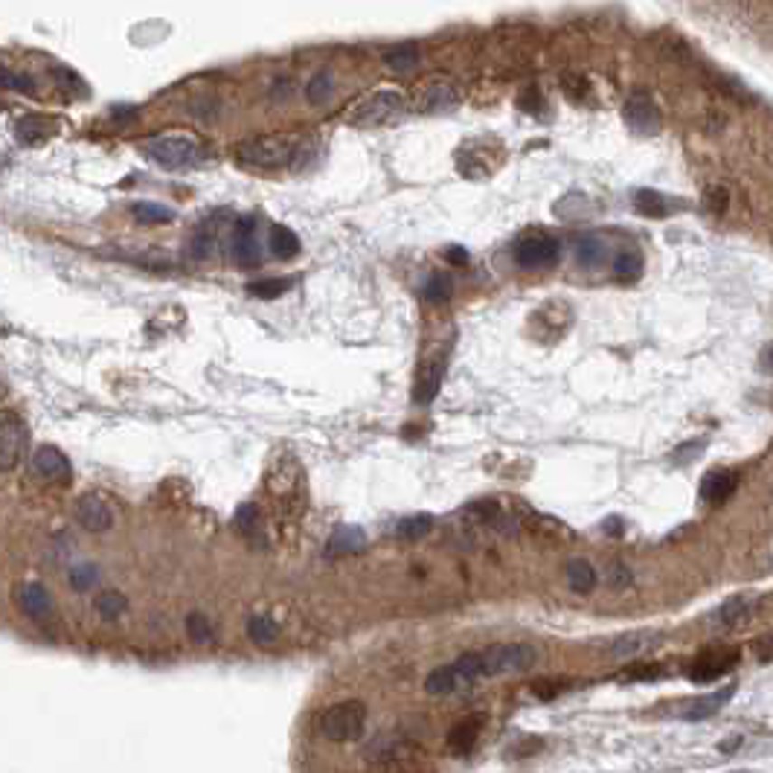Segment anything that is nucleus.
Here are the masks:
<instances>
[{
  "instance_id": "obj_1",
  "label": "nucleus",
  "mask_w": 773,
  "mask_h": 773,
  "mask_svg": "<svg viewBox=\"0 0 773 773\" xmlns=\"http://www.w3.org/2000/svg\"><path fill=\"white\" fill-rule=\"evenodd\" d=\"M236 157L247 169H259V172L300 169L302 160L314 157V143H309L300 134H262L239 143Z\"/></svg>"
},
{
  "instance_id": "obj_2",
  "label": "nucleus",
  "mask_w": 773,
  "mask_h": 773,
  "mask_svg": "<svg viewBox=\"0 0 773 773\" xmlns=\"http://www.w3.org/2000/svg\"><path fill=\"white\" fill-rule=\"evenodd\" d=\"M143 155L160 166L166 172H186V169H198L206 160H210V148L201 143L198 134L192 131H163V134H151L140 143Z\"/></svg>"
},
{
  "instance_id": "obj_3",
  "label": "nucleus",
  "mask_w": 773,
  "mask_h": 773,
  "mask_svg": "<svg viewBox=\"0 0 773 773\" xmlns=\"http://www.w3.org/2000/svg\"><path fill=\"white\" fill-rule=\"evenodd\" d=\"M405 108H407V100H405L402 91L381 88L376 93L364 96L361 102H355L347 114V122L349 126H358V129H376V126H384V122H390L396 117H402Z\"/></svg>"
},
{
  "instance_id": "obj_4",
  "label": "nucleus",
  "mask_w": 773,
  "mask_h": 773,
  "mask_svg": "<svg viewBox=\"0 0 773 773\" xmlns=\"http://www.w3.org/2000/svg\"><path fill=\"white\" fill-rule=\"evenodd\" d=\"M480 654L482 678H501V674H518L535 666V648L527 643H497Z\"/></svg>"
},
{
  "instance_id": "obj_5",
  "label": "nucleus",
  "mask_w": 773,
  "mask_h": 773,
  "mask_svg": "<svg viewBox=\"0 0 773 773\" xmlns=\"http://www.w3.org/2000/svg\"><path fill=\"white\" fill-rule=\"evenodd\" d=\"M367 727V707L361 701H340L329 707L320 718V733L329 741H355L364 736Z\"/></svg>"
},
{
  "instance_id": "obj_6",
  "label": "nucleus",
  "mask_w": 773,
  "mask_h": 773,
  "mask_svg": "<svg viewBox=\"0 0 773 773\" xmlns=\"http://www.w3.org/2000/svg\"><path fill=\"white\" fill-rule=\"evenodd\" d=\"M515 262L520 268L541 271L558 262V242L541 230H530L515 242Z\"/></svg>"
},
{
  "instance_id": "obj_7",
  "label": "nucleus",
  "mask_w": 773,
  "mask_h": 773,
  "mask_svg": "<svg viewBox=\"0 0 773 773\" xmlns=\"http://www.w3.org/2000/svg\"><path fill=\"white\" fill-rule=\"evenodd\" d=\"M230 256L242 268H256L262 262V244L253 215H239L230 224Z\"/></svg>"
},
{
  "instance_id": "obj_8",
  "label": "nucleus",
  "mask_w": 773,
  "mask_h": 773,
  "mask_svg": "<svg viewBox=\"0 0 773 773\" xmlns=\"http://www.w3.org/2000/svg\"><path fill=\"white\" fill-rule=\"evenodd\" d=\"M736 663H739V648L712 645L707 652H701L692 666H689V681L710 683L715 678H721V674H727L730 669H736Z\"/></svg>"
},
{
  "instance_id": "obj_9",
  "label": "nucleus",
  "mask_w": 773,
  "mask_h": 773,
  "mask_svg": "<svg viewBox=\"0 0 773 773\" xmlns=\"http://www.w3.org/2000/svg\"><path fill=\"white\" fill-rule=\"evenodd\" d=\"M76 518L88 532H105L114 527V509L108 506L105 497L100 494H81L76 503Z\"/></svg>"
},
{
  "instance_id": "obj_10",
  "label": "nucleus",
  "mask_w": 773,
  "mask_h": 773,
  "mask_svg": "<svg viewBox=\"0 0 773 773\" xmlns=\"http://www.w3.org/2000/svg\"><path fill=\"white\" fill-rule=\"evenodd\" d=\"M33 472L44 482H64V480H71V463H67V457L59 448L41 445L33 453Z\"/></svg>"
},
{
  "instance_id": "obj_11",
  "label": "nucleus",
  "mask_w": 773,
  "mask_h": 773,
  "mask_svg": "<svg viewBox=\"0 0 773 773\" xmlns=\"http://www.w3.org/2000/svg\"><path fill=\"white\" fill-rule=\"evenodd\" d=\"M55 131H59V122L47 114H24L15 122V140L21 146H41L55 137Z\"/></svg>"
},
{
  "instance_id": "obj_12",
  "label": "nucleus",
  "mask_w": 773,
  "mask_h": 773,
  "mask_svg": "<svg viewBox=\"0 0 773 773\" xmlns=\"http://www.w3.org/2000/svg\"><path fill=\"white\" fill-rule=\"evenodd\" d=\"M733 692H736V686H727V689H718V692H710V695L681 701L678 715L686 718V721H703V718H710V715H715L718 710H721L724 703L733 698Z\"/></svg>"
},
{
  "instance_id": "obj_13",
  "label": "nucleus",
  "mask_w": 773,
  "mask_h": 773,
  "mask_svg": "<svg viewBox=\"0 0 773 773\" xmlns=\"http://www.w3.org/2000/svg\"><path fill=\"white\" fill-rule=\"evenodd\" d=\"M15 602H18V607L21 611L26 614V616H33V619H50L52 616V596H50V590L44 587V585H38V582H26V585H21L18 590H15Z\"/></svg>"
},
{
  "instance_id": "obj_14",
  "label": "nucleus",
  "mask_w": 773,
  "mask_h": 773,
  "mask_svg": "<svg viewBox=\"0 0 773 773\" xmlns=\"http://www.w3.org/2000/svg\"><path fill=\"white\" fill-rule=\"evenodd\" d=\"M736 486H739L736 472H727V468H712V472H707V474H703V480H701V501L718 506V503H724V501L733 497Z\"/></svg>"
},
{
  "instance_id": "obj_15",
  "label": "nucleus",
  "mask_w": 773,
  "mask_h": 773,
  "mask_svg": "<svg viewBox=\"0 0 773 773\" xmlns=\"http://www.w3.org/2000/svg\"><path fill=\"white\" fill-rule=\"evenodd\" d=\"M21 457V422L12 413H0V472L15 468Z\"/></svg>"
},
{
  "instance_id": "obj_16",
  "label": "nucleus",
  "mask_w": 773,
  "mask_h": 773,
  "mask_svg": "<svg viewBox=\"0 0 773 773\" xmlns=\"http://www.w3.org/2000/svg\"><path fill=\"white\" fill-rule=\"evenodd\" d=\"M625 122H628V129L631 131H637V134H643V137H648V134H654L657 131V108L652 105V100H648V96H634V100H628V105H625Z\"/></svg>"
},
{
  "instance_id": "obj_17",
  "label": "nucleus",
  "mask_w": 773,
  "mask_h": 773,
  "mask_svg": "<svg viewBox=\"0 0 773 773\" xmlns=\"http://www.w3.org/2000/svg\"><path fill=\"white\" fill-rule=\"evenodd\" d=\"M480 730H482V715H468V718H463V721H457V724L451 727V733H448V750L457 753V756L468 753V750L474 748V741L480 739Z\"/></svg>"
},
{
  "instance_id": "obj_18",
  "label": "nucleus",
  "mask_w": 773,
  "mask_h": 773,
  "mask_svg": "<svg viewBox=\"0 0 773 773\" xmlns=\"http://www.w3.org/2000/svg\"><path fill=\"white\" fill-rule=\"evenodd\" d=\"M460 105V91L453 85H431L425 88L422 96H419V108L425 110V114H442V110H451Z\"/></svg>"
},
{
  "instance_id": "obj_19",
  "label": "nucleus",
  "mask_w": 773,
  "mask_h": 773,
  "mask_svg": "<svg viewBox=\"0 0 773 773\" xmlns=\"http://www.w3.org/2000/svg\"><path fill=\"white\" fill-rule=\"evenodd\" d=\"M442 376H445V361L436 358V361H431L419 372V381H416V386H413V398H416L419 405L434 402V396L442 386Z\"/></svg>"
},
{
  "instance_id": "obj_20",
  "label": "nucleus",
  "mask_w": 773,
  "mask_h": 773,
  "mask_svg": "<svg viewBox=\"0 0 773 773\" xmlns=\"http://www.w3.org/2000/svg\"><path fill=\"white\" fill-rule=\"evenodd\" d=\"M753 605H756L753 596H733V599H727V602L715 611V623L724 625V628H736V625H741V623H748V619L753 616Z\"/></svg>"
},
{
  "instance_id": "obj_21",
  "label": "nucleus",
  "mask_w": 773,
  "mask_h": 773,
  "mask_svg": "<svg viewBox=\"0 0 773 773\" xmlns=\"http://www.w3.org/2000/svg\"><path fill=\"white\" fill-rule=\"evenodd\" d=\"M657 643H660V637L652 631H637V634L631 631V634H623V637H616L611 648H614L616 657H640Z\"/></svg>"
},
{
  "instance_id": "obj_22",
  "label": "nucleus",
  "mask_w": 773,
  "mask_h": 773,
  "mask_svg": "<svg viewBox=\"0 0 773 773\" xmlns=\"http://www.w3.org/2000/svg\"><path fill=\"white\" fill-rule=\"evenodd\" d=\"M576 262L587 271H596L602 262H605V244L599 236H593V233H587V236H578L576 239Z\"/></svg>"
},
{
  "instance_id": "obj_23",
  "label": "nucleus",
  "mask_w": 773,
  "mask_h": 773,
  "mask_svg": "<svg viewBox=\"0 0 773 773\" xmlns=\"http://www.w3.org/2000/svg\"><path fill=\"white\" fill-rule=\"evenodd\" d=\"M419 50L413 47V44H398V47H393L390 52H384V64L390 67V71H396V73H410V71H416L419 67Z\"/></svg>"
},
{
  "instance_id": "obj_24",
  "label": "nucleus",
  "mask_w": 773,
  "mask_h": 773,
  "mask_svg": "<svg viewBox=\"0 0 773 773\" xmlns=\"http://www.w3.org/2000/svg\"><path fill=\"white\" fill-rule=\"evenodd\" d=\"M247 637H251L259 648H271L276 640H280V628L271 616H251L247 619Z\"/></svg>"
},
{
  "instance_id": "obj_25",
  "label": "nucleus",
  "mask_w": 773,
  "mask_h": 773,
  "mask_svg": "<svg viewBox=\"0 0 773 773\" xmlns=\"http://www.w3.org/2000/svg\"><path fill=\"white\" fill-rule=\"evenodd\" d=\"M568 582L576 593H590L593 585H596V570H593V564L585 561V558H573L568 564Z\"/></svg>"
},
{
  "instance_id": "obj_26",
  "label": "nucleus",
  "mask_w": 773,
  "mask_h": 773,
  "mask_svg": "<svg viewBox=\"0 0 773 773\" xmlns=\"http://www.w3.org/2000/svg\"><path fill=\"white\" fill-rule=\"evenodd\" d=\"M271 251L280 256V259H294L300 253V239L291 227L285 224H276L271 230Z\"/></svg>"
},
{
  "instance_id": "obj_27",
  "label": "nucleus",
  "mask_w": 773,
  "mask_h": 773,
  "mask_svg": "<svg viewBox=\"0 0 773 773\" xmlns=\"http://www.w3.org/2000/svg\"><path fill=\"white\" fill-rule=\"evenodd\" d=\"M93 607H96V614H100L102 619H119L122 614L129 611V599L122 596L119 590H102L100 596H96Z\"/></svg>"
},
{
  "instance_id": "obj_28",
  "label": "nucleus",
  "mask_w": 773,
  "mask_h": 773,
  "mask_svg": "<svg viewBox=\"0 0 773 773\" xmlns=\"http://www.w3.org/2000/svg\"><path fill=\"white\" fill-rule=\"evenodd\" d=\"M215 221H218V213H215L210 221H204V224L196 230V236H192V253H196L198 259L210 256V253L215 251V244H218V227H215Z\"/></svg>"
},
{
  "instance_id": "obj_29",
  "label": "nucleus",
  "mask_w": 773,
  "mask_h": 773,
  "mask_svg": "<svg viewBox=\"0 0 773 773\" xmlns=\"http://www.w3.org/2000/svg\"><path fill=\"white\" fill-rule=\"evenodd\" d=\"M431 527H434L431 515H407L396 523V535L402 538V541H419V538L431 532Z\"/></svg>"
},
{
  "instance_id": "obj_30",
  "label": "nucleus",
  "mask_w": 773,
  "mask_h": 773,
  "mask_svg": "<svg viewBox=\"0 0 773 773\" xmlns=\"http://www.w3.org/2000/svg\"><path fill=\"white\" fill-rule=\"evenodd\" d=\"M67 582H71V587L79 593L91 590V587H96V582H100V568H96L93 561H79L67 570Z\"/></svg>"
},
{
  "instance_id": "obj_31",
  "label": "nucleus",
  "mask_w": 773,
  "mask_h": 773,
  "mask_svg": "<svg viewBox=\"0 0 773 773\" xmlns=\"http://www.w3.org/2000/svg\"><path fill=\"white\" fill-rule=\"evenodd\" d=\"M425 689L431 695H451V692H457V678H453V669H451V663L448 666H439V669H434L431 674H427V681H425Z\"/></svg>"
},
{
  "instance_id": "obj_32",
  "label": "nucleus",
  "mask_w": 773,
  "mask_h": 773,
  "mask_svg": "<svg viewBox=\"0 0 773 773\" xmlns=\"http://www.w3.org/2000/svg\"><path fill=\"white\" fill-rule=\"evenodd\" d=\"M131 215L140 221V224H169V221L175 218V213L169 210V206H160V204H134L131 206Z\"/></svg>"
},
{
  "instance_id": "obj_33",
  "label": "nucleus",
  "mask_w": 773,
  "mask_h": 773,
  "mask_svg": "<svg viewBox=\"0 0 773 773\" xmlns=\"http://www.w3.org/2000/svg\"><path fill=\"white\" fill-rule=\"evenodd\" d=\"M364 547H367V538L361 530H355V527L338 530L335 535H331V544H329L331 552H361Z\"/></svg>"
},
{
  "instance_id": "obj_34",
  "label": "nucleus",
  "mask_w": 773,
  "mask_h": 773,
  "mask_svg": "<svg viewBox=\"0 0 773 773\" xmlns=\"http://www.w3.org/2000/svg\"><path fill=\"white\" fill-rule=\"evenodd\" d=\"M660 674H663V666H657V663H634V666L619 672L616 678L623 683H654Z\"/></svg>"
},
{
  "instance_id": "obj_35",
  "label": "nucleus",
  "mask_w": 773,
  "mask_h": 773,
  "mask_svg": "<svg viewBox=\"0 0 773 773\" xmlns=\"http://www.w3.org/2000/svg\"><path fill=\"white\" fill-rule=\"evenodd\" d=\"M331 91H335V76H331L329 71H320V73H314L311 81L306 85V100L311 105H323L331 96Z\"/></svg>"
},
{
  "instance_id": "obj_36",
  "label": "nucleus",
  "mask_w": 773,
  "mask_h": 773,
  "mask_svg": "<svg viewBox=\"0 0 773 773\" xmlns=\"http://www.w3.org/2000/svg\"><path fill=\"white\" fill-rule=\"evenodd\" d=\"M294 280H256L247 285V294L256 297V300H276L282 297L285 291H291Z\"/></svg>"
},
{
  "instance_id": "obj_37",
  "label": "nucleus",
  "mask_w": 773,
  "mask_h": 773,
  "mask_svg": "<svg viewBox=\"0 0 773 773\" xmlns=\"http://www.w3.org/2000/svg\"><path fill=\"white\" fill-rule=\"evenodd\" d=\"M614 273L619 276V280H625V282H631V280H637L640 276V271H643V259L634 253V251H619L616 256H614Z\"/></svg>"
},
{
  "instance_id": "obj_38",
  "label": "nucleus",
  "mask_w": 773,
  "mask_h": 773,
  "mask_svg": "<svg viewBox=\"0 0 773 773\" xmlns=\"http://www.w3.org/2000/svg\"><path fill=\"white\" fill-rule=\"evenodd\" d=\"M634 201H637V210L643 215H666V201L654 189H637L634 192Z\"/></svg>"
},
{
  "instance_id": "obj_39",
  "label": "nucleus",
  "mask_w": 773,
  "mask_h": 773,
  "mask_svg": "<svg viewBox=\"0 0 773 773\" xmlns=\"http://www.w3.org/2000/svg\"><path fill=\"white\" fill-rule=\"evenodd\" d=\"M186 634L192 643H213V623L206 619V614H189L186 616Z\"/></svg>"
},
{
  "instance_id": "obj_40",
  "label": "nucleus",
  "mask_w": 773,
  "mask_h": 773,
  "mask_svg": "<svg viewBox=\"0 0 773 773\" xmlns=\"http://www.w3.org/2000/svg\"><path fill=\"white\" fill-rule=\"evenodd\" d=\"M425 300L427 302H445L451 297V282L445 280V276H431V280L425 282Z\"/></svg>"
},
{
  "instance_id": "obj_41",
  "label": "nucleus",
  "mask_w": 773,
  "mask_h": 773,
  "mask_svg": "<svg viewBox=\"0 0 773 773\" xmlns=\"http://www.w3.org/2000/svg\"><path fill=\"white\" fill-rule=\"evenodd\" d=\"M259 512H256V506H242L239 512H236V527L239 530H244L247 535H253V530L259 527Z\"/></svg>"
},
{
  "instance_id": "obj_42",
  "label": "nucleus",
  "mask_w": 773,
  "mask_h": 773,
  "mask_svg": "<svg viewBox=\"0 0 773 773\" xmlns=\"http://www.w3.org/2000/svg\"><path fill=\"white\" fill-rule=\"evenodd\" d=\"M0 85L4 88H15V91H33V79L24 76V73H9V71H0Z\"/></svg>"
},
{
  "instance_id": "obj_43",
  "label": "nucleus",
  "mask_w": 773,
  "mask_h": 773,
  "mask_svg": "<svg viewBox=\"0 0 773 773\" xmlns=\"http://www.w3.org/2000/svg\"><path fill=\"white\" fill-rule=\"evenodd\" d=\"M561 689H568V683H556V681H541V683H535L532 686V692L538 695V698H552L556 692H561Z\"/></svg>"
},
{
  "instance_id": "obj_44",
  "label": "nucleus",
  "mask_w": 773,
  "mask_h": 773,
  "mask_svg": "<svg viewBox=\"0 0 773 773\" xmlns=\"http://www.w3.org/2000/svg\"><path fill=\"white\" fill-rule=\"evenodd\" d=\"M607 578H611V585L614 587H625L628 582H631V576L625 573V568L619 561H614L611 568H607Z\"/></svg>"
},
{
  "instance_id": "obj_45",
  "label": "nucleus",
  "mask_w": 773,
  "mask_h": 773,
  "mask_svg": "<svg viewBox=\"0 0 773 773\" xmlns=\"http://www.w3.org/2000/svg\"><path fill=\"white\" fill-rule=\"evenodd\" d=\"M698 451H701V442H689V445H683L681 451H674V463H689L692 457H698Z\"/></svg>"
},
{
  "instance_id": "obj_46",
  "label": "nucleus",
  "mask_w": 773,
  "mask_h": 773,
  "mask_svg": "<svg viewBox=\"0 0 773 773\" xmlns=\"http://www.w3.org/2000/svg\"><path fill=\"white\" fill-rule=\"evenodd\" d=\"M451 262H457V265H465V251H460V247H453V251L448 253Z\"/></svg>"
},
{
  "instance_id": "obj_47",
  "label": "nucleus",
  "mask_w": 773,
  "mask_h": 773,
  "mask_svg": "<svg viewBox=\"0 0 773 773\" xmlns=\"http://www.w3.org/2000/svg\"><path fill=\"white\" fill-rule=\"evenodd\" d=\"M765 367H768V369H773V347L765 352Z\"/></svg>"
},
{
  "instance_id": "obj_48",
  "label": "nucleus",
  "mask_w": 773,
  "mask_h": 773,
  "mask_svg": "<svg viewBox=\"0 0 773 773\" xmlns=\"http://www.w3.org/2000/svg\"><path fill=\"white\" fill-rule=\"evenodd\" d=\"M739 773H744V770H739Z\"/></svg>"
}]
</instances>
